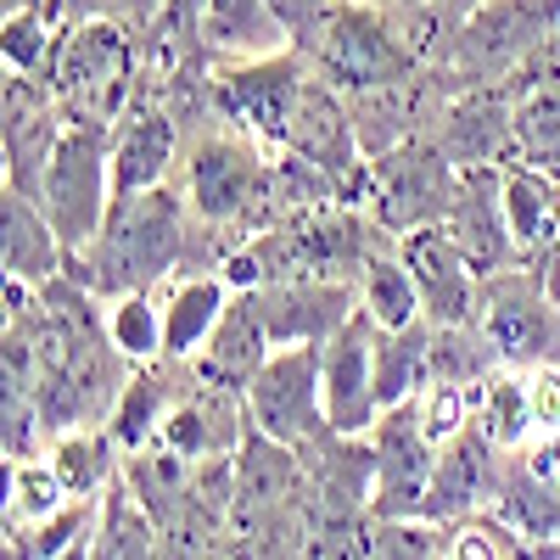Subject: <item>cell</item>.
Instances as JSON below:
<instances>
[{"label": "cell", "mask_w": 560, "mask_h": 560, "mask_svg": "<svg viewBox=\"0 0 560 560\" xmlns=\"http://www.w3.org/2000/svg\"><path fill=\"white\" fill-rule=\"evenodd\" d=\"M230 253L236 247L197 224L179 185H163V191L113 202L102 236L68 264V280H79L96 303H118L135 292H163L185 275H219Z\"/></svg>", "instance_id": "cell-1"}, {"label": "cell", "mask_w": 560, "mask_h": 560, "mask_svg": "<svg viewBox=\"0 0 560 560\" xmlns=\"http://www.w3.org/2000/svg\"><path fill=\"white\" fill-rule=\"evenodd\" d=\"M303 51L319 68V79L353 102V96H370V90L432 73L438 18L387 12V7H370V0H331Z\"/></svg>", "instance_id": "cell-2"}, {"label": "cell", "mask_w": 560, "mask_h": 560, "mask_svg": "<svg viewBox=\"0 0 560 560\" xmlns=\"http://www.w3.org/2000/svg\"><path fill=\"white\" fill-rule=\"evenodd\" d=\"M51 96L68 124L79 129H113L147 90V39L124 23L84 18L68 28L62 51L51 62Z\"/></svg>", "instance_id": "cell-3"}, {"label": "cell", "mask_w": 560, "mask_h": 560, "mask_svg": "<svg viewBox=\"0 0 560 560\" xmlns=\"http://www.w3.org/2000/svg\"><path fill=\"white\" fill-rule=\"evenodd\" d=\"M555 34H560V0H488L438 39L432 73L448 90H510V79Z\"/></svg>", "instance_id": "cell-4"}, {"label": "cell", "mask_w": 560, "mask_h": 560, "mask_svg": "<svg viewBox=\"0 0 560 560\" xmlns=\"http://www.w3.org/2000/svg\"><path fill=\"white\" fill-rule=\"evenodd\" d=\"M314 73L319 68L308 62V51H298V45L292 51H275V57H258V62L208 68V113L280 158L287 129H292V118L308 96Z\"/></svg>", "instance_id": "cell-5"}, {"label": "cell", "mask_w": 560, "mask_h": 560, "mask_svg": "<svg viewBox=\"0 0 560 560\" xmlns=\"http://www.w3.org/2000/svg\"><path fill=\"white\" fill-rule=\"evenodd\" d=\"M113 129H79L68 124V135L57 140L51 163L39 174V191L34 202L45 208V219L57 224V236L68 247V258H79L90 242L102 236V224L113 213V147H107Z\"/></svg>", "instance_id": "cell-6"}, {"label": "cell", "mask_w": 560, "mask_h": 560, "mask_svg": "<svg viewBox=\"0 0 560 560\" xmlns=\"http://www.w3.org/2000/svg\"><path fill=\"white\" fill-rule=\"evenodd\" d=\"M459 179L465 174L448 163V152L432 135H420L409 147H398L393 158L370 163L359 208L398 242V236H415V230L448 224V213L459 202Z\"/></svg>", "instance_id": "cell-7"}, {"label": "cell", "mask_w": 560, "mask_h": 560, "mask_svg": "<svg viewBox=\"0 0 560 560\" xmlns=\"http://www.w3.org/2000/svg\"><path fill=\"white\" fill-rule=\"evenodd\" d=\"M242 398L253 415V432L292 454L331 432L325 393H319V348H275Z\"/></svg>", "instance_id": "cell-8"}, {"label": "cell", "mask_w": 560, "mask_h": 560, "mask_svg": "<svg viewBox=\"0 0 560 560\" xmlns=\"http://www.w3.org/2000/svg\"><path fill=\"white\" fill-rule=\"evenodd\" d=\"M370 454H376V522H420L438 471V443L427 432V398L398 404L376 420L370 432Z\"/></svg>", "instance_id": "cell-9"}, {"label": "cell", "mask_w": 560, "mask_h": 560, "mask_svg": "<svg viewBox=\"0 0 560 560\" xmlns=\"http://www.w3.org/2000/svg\"><path fill=\"white\" fill-rule=\"evenodd\" d=\"M113 147V197H147L174 185L179 163H185V135H179V107L163 96L158 84L140 90V102L113 124L107 135Z\"/></svg>", "instance_id": "cell-10"}, {"label": "cell", "mask_w": 560, "mask_h": 560, "mask_svg": "<svg viewBox=\"0 0 560 560\" xmlns=\"http://www.w3.org/2000/svg\"><path fill=\"white\" fill-rule=\"evenodd\" d=\"M376 342L382 331L359 308L342 331L319 348V393H325V420L342 438H370L382 420V393H376Z\"/></svg>", "instance_id": "cell-11"}, {"label": "cell", "mask_w": 560, "mask_h": 560, "mask_svg": "<svg viewBox=\"0 0 560 560\" xmlns=\"http://www.w3.org/2000/svg\"><path fill=\"white\" fill-rule=\"evenodd\" d=\"M504 477H510V454H499L477 427H465L459 438L438 448V471H432V493H427L420 522L448 527V522L488 516L504 499Z\"/></svg>", "instance_id": "cell-12"}, {"label": "cell", "mask_w": 560, "mask_h": 560, "mask_svg": "<svg viewBox=\"0 0 560 560\" xmlns=\"http://www.w3.org/2000/svg\"><path fill=\"white\" fill-rule=\"evenodd\" d=\"M393 253H398V264L415 275V292H420V308H427V325H477L482 275L465 264L459 242L448 236V224L398 236Z\"/></svg>", "instance_id": "cell-13"}, {"label": "cell", "mask_w": 560, "mask_h": 560, "mask_svg": "<svg viewBox=\"0 0 560 560\" xmlns=\"http://www.w3.org/2000/svg\"><path fill=\"white\" fill-rule=\"evenodd\" d=\"M247 298L275 348H325L359 314V287H331V280H275Z\"/></svg>", "instance_id": "cell-14"}, {"label": "cell", "mask_w": 560, "mask_h": 560, "mask_svg": "<svg viewBox=\"0 0 560 560\" xmlns=\"http://www.w3.org/2000/svg\"><path fill=\"white\" fill-rule=\"evenodd\" d=\"M510 135H516V163L560 185V34L510 79Z\"/></svg>", "instance_id": "cell-15"}, {"label": "cell", "mask_w": 560, "mask_h": 560, "mask_svg": "<svg viewBox=\"0 0 560 560\" xmlns=\"http://www.w3.org/2000/svg\"><path fill=\"white\" fill-rule=\"evenodd\" d=\"M432 140L448 152L459 174L471 168H510L516 135H510V90H448L432 124Z\"/></svg>", "instance_id": "cell-16"}, {"label": "cell", "mask_w": 560, "mask_h": 560, "mask_svg": "<svg viewBox=\"0 0 560 560\" xmlns=\"http://www.w3.org/2000/svg\"><path fill=\"white\" fill-rule=\"evenodd\" d=\"M7 191H23L34 197L39 191V174L51 163L57 140L68 135V118L51 96L45 79H23V73H7Z\"/></svg>", "instance_id": "cell-17"}, {"label": "cell", "mask_w": 560, "mask_h": 560, "mask_svg": "<svg viewBox=\"0 0 560 560\" xmlns=\"http://www.w3.org/2000/svg\"><path fill=\"white\" fill-rule=\"evenodd\" d=\"M448 236L459 242L465 264H471L482 280L516 269V242H510L504 224V168H471L459 179V202L448 213Z\"/></svg>", "instance_id": "cell-18"}, {"label": "cell", "mask_w": 560, "mask_h": 560, "mask_svg": "<svg viewBox=\"0 0 560 560\" xmlns=\"http://www.w3.org/2000/svg\"><path fill=\"white\" fill-rule=\"evenodd\" d=\"M197 387V364H179V359H158V364H140L113 420H107V432L118 443V454H140V448H158L163 427H168V415L179 409V398Z\"/></svg>", "instance_id": "cell-19"}, {"label": "cell", "mask_w": 560, "mask_h": 560, "mask_svg": "<svg viewBox=\"0 0 560 560\" xmlns=\"http://www.w3.org/2000/svg\"><path fill=\"white\" fill-rule=\"evenodd\" d=\"M0 264H7L12 287H51L68 275V247L57 236V224L45 219V208L23 191H0Z\"/></svg>", "instance_id": "cell-20"}, {"label": "cell", "mask_w": 560, "mask_h": 560, "mask_svg": "<svg viewBox=\"0 0 560 560\" xmlns=\"http://www.w3.org/2000/svg\"><path fill=\"white\" fill-rule=\"evenodd\" d=\"M275 51H292V34L275 18V0H202V57L213 68L258 62Z\"/></svg>", "instance_id": "cell-21"}, {"label": "cell", "mask_w": 560, "mask_h": 560, "mask_svg": "<svg viewBox=\"0 0 560 560\" xmlns=\"http://www.w3.org/2000/svg\"><path fill=\"white\" fill-rule=\"evenodd\" d=\"M230 298L236 292L224 287V275H185L174 287H163V359L197 364L219 331Z\"/></svg>", "instance_id": "cell-22"}, {"label": "cell", "mask_w": 560, "mask_h": 560, "mask_svg": "<svg viewBox=\"0 0 560 560\" xmlns=\"http://www.w3.org/2000/svg\"><path fill=\"white\" fill-rule=\"evenodd\" d=\"M269 353H275V342H269V331H264L253 298L236 292V298H230V308H224V319H219L213 342H208L202 359H197V376L213 382V387H230V393H247L253 376L269 364Z\"/></svg>", "instance_id": "cell-23"}, {"label": "cell", "mask_w": 560, "mask_h": 560, "mask_svg": "<svg viewBox=\"0 0 560 560\" xmlns=\"http://www.w3.org/2000/svg\"><path fill=\"white\" fill-rule=\"evenodd\" d=\"M90 560H168V538L158 516L135 499L124 471L96 504V527H90Z\"/></svg>", "instance_id": "cell-24"}, {"label": "cell", "mask_w": 560, "mask_h": 560, "mask_svg": "<svg viewBox=\"0 0 560 560\" xmlns=\"http://www.w3.org/2000/svg\"><path fill=\"white\" fill-rule=\"evenodd\" d=\"M471 427H477L499 454H522V448L538 438L533 376H527V370H493V376L471 393Z\"/></svg>", "instance_id": "cell-25"}, {"label": "cell", "mask_w": 560, "mask_h": 560, "mask_svg": "<svg viewBox=\"0 0 560 560\" xmlns=\"http://www.w3.org/2000/svg\"><path fill=\"white\" fill-rule=\"evenodd\" d=\"M504 224L522 264L544 258L560 242V185L533 168H504Z\"/></svg>", "instance_id": "cell-26"}, {"label": "cell", "mask_w": 560, "mask_h": 560, "mask_svg": "<svg viewBox=\"0 0 560 560\" xmlns=\"http://www.w3.org/2000/svg\"><path fill=\"white\" fill-rule=\"evenodd\" d=\"M376 393H382V415L432 393V325L427 319L404 325V331H382V342H376Z\"/></svg>", "instance_id": "cell-27"}, {"label": "cell", "mask_w": 560, "mask_h": 560, "mask_svg": "<svg viewBox=\"0 0 560 560\" xmlns=\"http://www.w3.org/2000/svg\"><path fill=\"white\" fill-rule=\"evenodd\" d=\"M45 459L57 465V477L68 482V493H73V499H84V504H96V499L113 488V477L124 471V454H118V443H113V432H107V427L62 432L51 448H45Z\"/></svg>", "instance_id": "cell-28"}, {"label": "cell", "mask_w": 560, "mask_h": 560, "mask_svg": "<svg viewBox=\"0 0 560 560\" xmlns=\"http://www.w3.org/2000/svg\"><path fill=\"white\" fill-rule=\"evenodd\" d=\"M359 308L370 314L376 331H404V325H420L427 308H420V292H415V275L398 264V253L387 247L382 258H370L364 280H359Z\"/></svg>", "instance_id": "cell-29"}, {"label": "cell", "mask_w": 560, "mask_h": 560, "mask_svg": "<svg viewBox=\"0 0 560 560\" xmlns=\"http://www.w3.org/2000/svg\"><path fill=\"white\" fill-rule=\"evenodd\" d=\"M68 504H79L68 493V482L57 477L51 459H7V527H39L62 516Z\"/></svg>", "instance_id": "cell-30"}, {"label": "cell", "mask_w": 560, "mask_h": 560, "mask_svg": "<svg viewBox=\"0 0 560 560\" xmlns=\"http://www.w3.org/2000/svg\"><path fill=\"white\" fill-rule=\"evenodd\" d=\"M107 342L140 370L163 359V292H135L107 303Z\"/></svg>", "instance_id": "cell-31"}, {"label": "cell", "mask_w": 560, "mask_h": 560, "mask_svg": "<svg viewBox=\"0 0 560 560\" xmlns=\"http://www.w3.org/2000/svg\"><path fill=\"white\" fill-rule=\"evenodd\" d=\"M438 527L432 522H376L364 560H432Z\"/></svg>", "instance_id": "cell-32"}, {"label": "cell", "mask_w": 560, "mask_h": 560, "mask_svg": "<svg viewBox=\"0 0 560 560\" xmlns=\"http://www.w3.org/2000/svg\"><path fill=\"white\" fill-rule=\"evenodd\" d=\"M477 7H488V0H438V7H432V12H438V39H443L454 23H465Z\"/></svg>", "instance_id": "cell-33"}, {"label": "cell", "mask_w": 560, "mask_h": 560, "mask_svg": "<svg viewBox=\"0 0 560 560\" xmlns=\"http://www.w3.org/2000/svg\"><path fill=\"white\" fill-rule=\"evenodd\" d=\"M197 560H258V555H253V549H247L236 533H230L224 544H213V549H208V555H197Z\"/></svg>", "instance_id": "cell-34"}]
</instances>
